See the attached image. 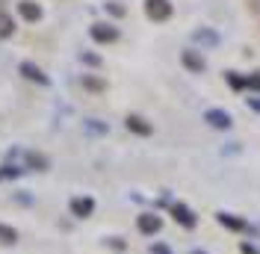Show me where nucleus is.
I'll list each match as a JSON object with an SVG mask.
<instances>
[{
	"instance_id": "f257e3e1",
	"label": "nucleus",
	"mask_w": 260,
	"mask_h": 254,
	"mask_svg": "<svg viewBox=\"0 0 260 254\" xmlns=\"http://www.w3.org/2000/svg\"><path fill=\"white\" fill-rule=\"evenodd\" d=\"M145 15L151 21H169L172 18V3L169 0H145Z\"/></svg>"
},
{
	"instance_id": "f03ea898",
	"label": "nucleus",
	"mask_w": 260,
	"mask_h": 254,
	"mask_svg": "<svg viewBox=\"0 0 260 254\" xmlns=\"http://www.w3.org/2000/svg\"><path fill=\"white\" fill-rule=\"evenodd\" d=\"M89 36H92L95 42H101V45H113V42H118V30H115L113 24H92Z\"/></svg>"
},
{
	"instance_id": "7ed1b4c3",
	"label": "nucleus",
	"mask_w": 260,
	"mask_h": 254,
	"mask_svg": "<svg viewBox=\"0 0 260 254\" xmlns=\"http://www.w3.org/2000/svg\"><path fill=\"white\" fill-rule=\"evenodd\" d=\"M180 62H183V68H189L192 74H201V71L207 68L204 56H201L198 50H183V53H180Z\"/></svg>"
},
{
	"instance_id": "20e7f679",
	"label": "nucleus",
	"mask_w": 260,
	"mask_h": 254,
	"mask_svg": "<svg viewBox=\"0 0 260 254\" xmlns=\"http://www.w3.org/2000/svg\"><path fill=\"white\" fill-rule=\"evenodd\" d=\"M18 15L24 18V21H30V24H36V21L42 18V6L32 3V0H21V3H18Z\"/></svg>"
},
{
	"instance_id": "39448f33",
	"label": "nucleus",
	"mask_w": 260,
	"mask_h": 254,
	"mask_svg": "<svg viewBox=\"0 0 260 254\" xmlns=\"http://www.w3.org/2000/svg\"><path fill=\"white\" fill-rule=\"evenodd\" d=\"M21 74L27 80H32V83H42V86H48L50 80H48V74L39 68V65H32V62H21Z\"/></svg>"
},
{
	"instance_id": "423d86ee",
	"label": "nucleus",
	"mask_w": 260,
	"mask_h": 254,
	"mask_svg": "<svg viewBox=\"0 0 260 254\" xmlns=\"http://www.w3.org/2000/svg\"><path fill=\"white\" fill-rule=\"evenodd\" d=\"M92 210H95V201H92V198H74V201H71V213H74L77 219H89Z\"/></svg>"
},
{
	"instance_id": "0eeeda50",
	"label": "nucleus",
	"mask_w": 260,
	"mask_h": 254,
	"mask_svg": "<svg viewBox=\"0 0 260 254\" xmlns=\"http://www.w3.org/2000/svg\"><path fill=\"white\" fill-rule=\"evenodd\" d=\"M204 118H207V124L219 127V130H228V127H231V115H228L225 110H207Z\"/></svg>"
},
{
	"instance_id": "6e6552de",
	"label": "nucleus",
	"mask_w": 260,
	"mask_h": 254,
	"mask_svg": "<svg viewBox=\"0 0 260 254\" xmlns=\"http://www.w3.org/2000/svg\"><path fill=\"white\" fill-rule=\"evenodd\" d=\"M136 225H139V231H142V234H157V231L162 228L160 216H154V213H142Z\"/></svg>"
},
{
	"instance_id": "1a4fd4ad",
	"label": "nucleus",
	"mask_w": 260,
	"mask_h": 254,
	"mask_svg": "<svg viewBox=\"0 0 260 254\" xmlns=\"http://www.w3.org/2000/svg\"><path fill=\"white\" fill-rule=\"evenodd\" d=\"M127 130L136 136H151V124H148L142 115H127Z\"/></svg>"
},
{
	"instance_id": "9d476101",
	"label": "nucleus",
	"mask_w": 260,
	"mask_h": 254,
	"mask_svg": "<svg viewBox=\"0 0 260 254\" xmlns=\"http://www.w3.org/2000/svg\"><path fill=\"white\" fill-rule=\"evenodd\" d=\"M172 216H175V222H180L183 228H192V225H195V213L189 210V207H183V204L172 207Z\"/></svg>"
},
{
	"instance_id": "9b49d317",
	"label": "nucleus",
	"mask_w": 260,
	"mask_h": 254,
	"mask_svg": "<svg viewBox=\"0 0 260 254\" xmlns=\"http://www.w3.org/2000/svg\"><path fill=\"white\" fill-rule=\"evenodd\" d=\"M0 242L15 245V242H18V231H15V228H9V225H0Z\"/></svg>"
},
{
	"instance_id": "f8f14e48",
	"label": "nucleus",
	"mask_w": 260,
	"mask_h": 254,
	"mask_svg": "<svg viewBox=\"0 0 260 254\" xmlns=\"http://www.w3.org/2000/svg\"><path fill=\"white\" fill-rule=\"evenodd\" d=\"M15 30V21L6 15V12H0V39H6V36H12Z\"/></svg>"
},
{
	"instance_id": "ddd939ff",
	"label": "nucleus",
	"mask_w": 260,
	"mask_h": 254,
	"mask_svg": "<svg viewBox=\"0 0 260 254\" xmlns=\"http://www.w3.org/2000/svg\"><path fill=\"white\" fill-rule=\"evenodd\" d=\"M192 39H195V42H204V45H219V36L210 33V30H198Z\"/></svg>"
},
{
	"instance_id": "4468645a",
	"label": "nucleus",
	"mask_w": 260,
	"mask_h": 254,
	"mask_svg": "<svg viewBox=\"0 0 260 254\" xmlns=\"http://www.w3.org/2000/svg\"><path fill=\"white\" fill-rule=\"evenodd\" d=\"M27 163H30L32 169H39V172H42V169H48V160L42 157V154H36V151H30V154H27Z\"/></svg>"
},
{
	"instance_id": "2eb2a0df",
	"label": "nucleus",
	"mask_w": 260,
	"mask_h": 254,
	"mask_svg": "<svg viewBox=\"0 0 260 254\" xmlns=\"http://www.w3.org/2000/svg\"><path fill=\"white\" fill-rule=\"evenodd\" d=\"M219 222H222V225H228V228H234V231H243V228H245V222H243V219H231L228 213H219Z\"/></svg>"
},
{
	"instance_id": "dca6fc26",
	"label": "nucleus",
	"mask_w": 260,
	"mask_h": 254,
	"mask_svg": "<svg viewBox=\"0 0 260 254\" xmlns=\"http://www.w3.org/2000/svg\"><path fill=\"white\" fill-rule=\"evenodd\" d=\"M228 83H231V89H245V77H237V71H225Z\"/></svg>"
},
{
	"instance_id": "f3484780",
	"label": "nucleus",
	"mask_w": 260,
	"mask_h": 254,
	"mask_svg": "<svg viewBox=\"0 0 260 254\" xmlns=\"http://www.w3.org/2000/svg\"><path fill=\"white\" fill-rule=\"evenodd\" d=\"M107 12H110V15H115V18H124V12H127V9H124L121 3H107Z\"/></svg>"
},
{
	"instance_id": "a211bd4d",
	"label": "nucleus",
	"mask_w": 260,
	"mask_h": 254,
	"mask_svg": "<svg viewBox=\"0 0 260 254\" xmlns=\"http://www.w3.org/2000/svg\"><path fill=\"white\" fill-rule=\"evenodd\" d=\"M83 86H86V89H92V92H101V89H104V80L86 77V80H83Z\"/></svg>"
},
{
	"instance_id": "6ab92c4d",
	"label": "nucleus",
	"mask_w": 260,
	"mask_h": 254,
	"mask_svg": "<svg viewBox=\"0 0 260 254\" xmlns=\"http://www.w3.org/2000/svg\"><path fill=\"white\" fill-rule=\"evenodd\" d=\"M86 130H92V133H107V124H98V121H89Z\"/></svg>"
},
{
	"instance_id": "aec40b11",
	"label": "nucleus",
	"mask_w": 260,
	"mask_h": 254,
	"mask_svg": "<svg viewBox=\"0 0 260 254\" xmlns=\"http://www.w3.org/2000/svg\"><path fill=\"white\" fill-rule=\"evenodd\" d=\"M151 254H172V248H169V245H160V242H157V245H151Z\"/></svg>"
},
{
	"instance_id": "412c9836",
	"label": "nucleus",
	"mask_w": 260,
	"mask_h": 254,
	"mask_svg": "<svg viewBox=\"0 0 260 254\" xmlns=\"http://www.w3.org/2000/svg\"><path fill=\"white\" fill-rule=\"evenodd\" d=\"M83 62H89V65H101V56H95V53H83Z\"/></svg>"
},
{
	"instance_id": "4be33fe9",
	"label": "nucleus",
	"mask_w": 260,
	"mask_h": 254,
	"mask_svg": "<svg viewBox=\"0 0 260 254\" xmlns=\"http://www.w3.org/2000/svg\"><path fill=\"white\" fill-rule=\"evenodd\" d=\"M245 86H251V89H260V74H251V77L245 80Z\"/></svg>"
},
{
	"instance_id": "5701e85b",
	"label": "nucleus",
	"mask_w": 260,
	"mask_h": 254,
	"mask_svg": "<svg viewBox=\"0 0 260 254\" xmlns=\"http://www.w3.org/2000/svg\"><path fill=\"white\" fill-rule=\"evenodd\" d=\"M248 104H251V107H254V110H260V98H251V101H248Z\"/></svg>"
},
{
	"instance_id": "b1692460",
	"label": "nucleus",
	"mask_w": 260,
	"mask_h": 254,
	"mask_svg": "<svg viewBox=\"0 0 260 254\" xmlns=\"http://www.w3.org/2000/svg\"><path fill=\"white\" fill-rule=\"evenodd\" d=\"M243 254H257V251H254L251 245H243Z\"/></svg>"
},
{
	"instance_id": "393cba45",
	"label": "nucleus",
	"mask_w": 260,
	"mask_h": 254,
	"mask_svg": "<svg viewBox=\"0 0 260 254\" xmlns=\"http://www.w3.org/2000/svg\"><path fill=\"white\" fill-rule=\"evenodd\" d=\"M195 254H204V251H195Z\"/></svg>"
}]
</instances>
